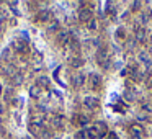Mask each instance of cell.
Here are the masks:
<instances>
[{
	"label": "cell",
	"mask_w": 152,
	"mask_h": 139,
	"mask_svg": "<svg viewBox=\"0 0 152 139\" xmlns=\"http://www.w3.org/2000/svg\"><path fill=\"white\" fill-rule=\"evenodd\" d=\"M2 90H4V89H2V85H0V95H2Z\"/></svg>",
	"instance_id": "obj_34"
},
{
	"label": "cell",
	"mask_w": 152,
	"mask_h": 139,
	"mask_svg": "<svg viewBox=\"0 0 152 139\" xmlns=\"http://www.w3.org/2000/svg\"><path fill=\"white\" fill-rule=\"evenodd\" d=\"M70 66L72 67H82L83 66V59L82 57H72V59H70Z\"/></svg>",
	"instance_id": "obj_16"
},
{
	"label": "cell",
	"mask_w": 152,
	"mask_h": 139,
	"mask_svg": "<svg viewBox=\"0 0 152 139\" xmlns=\"http://www.w3.org/2000/svg\"><path fill=\"white\" fill-rule=\"evenodd\" d=\"M48 31H49V33H54V31L59 33V21H53V23L48 26Z\"/></svg>",
	"instance_id": "obj_18"
},
{
	"label": "cell",
	"mask_w": 152,
	"mask_h": 139,
	"mask_svg": "<svg viewBox=\"0 0 152 139\" xmlns=\"http://www.w3.org/2000/svg\"><path fill=\"white\" fill-rule=\"evenodd\" d=\"M8 54H10V49L7 48V49H5L4 53H2V59H7V57H8Z\"/></svg>",
	"instance_id": "obj_29"
},
{
	"label": "cell",
	"mask_w": 152,
	"mask_h": 139,
	"mask_svg": "<svg viewBox=\"0 0 152 139\" xmlns=\"http://www.w3.org/2000/svg\"><path fill=\"white\" fill-rule=\"evenodd\" d=\"M12 83H13V87H18L23 83V74H15L13 79H12Z\"/></svg>",
	"instance_id": "obj_14"
},
{
	"label": "cell",
	"mask_w": 152,
	"mask_h": 139,
	"mask_svg": "<svg viewBox=\"0 0 152 139\" xmlns=\"http://www.w3.org/2000/svg\"><path fill=\"white\" fill-rule=\"evenodd\" d=\"M51 20V12L48 8H43V10L38 12L36 15V21H41V23H48Z\"/></svg>",
	"instance_id": "obj_3"
},
{
	"label": "cell",
	"mask_w": 152,
	"mask_h": 139,
	"mask_svg": "<svg viewBox=\"0 0 152 139\" xmlns=\"http://www.w3.org/2000/svg\"><path fill=\"white\" fill-rule=\"evenodd\" d=\"M93 128L96 129V132H98V136L100 138H102V136H105L106 134V124L103 121H100V123H96L95 126H93Z\"/></svg>",
	"instance_id": "obj_11"
},
{
	"label": "cell",
	"mask_w": 152,
	"mask_h": 139,
	"mask_svg": "<svg viewBox=\"0 0 152 139\" xmlns=\"http://www.w3.org/2000/svg\"><path fill=\"white\" fill-rule=\"evenodd\" d=\"M124 98L128 100V102H134V100H136V92H131V90H128V92L124 93Z\"/></svg>",
	"instance_id": "obj_21"
},
{
	"label": "cell",
	"mask_w": 152,
	"mask_h": 139,
	"mask_svg": "<svg viewBox=\"0 0 152 139\" xmlns=\"http://www.w3.org/2000/svg\"><path fill=\"white\" fill-rule=\"evenodd\" d=\"M108 139H116V134H115V132H110V134H108Z\"/></svg>",
	"instance_id": "obj_31"
},
{
	"label": "cell",
	"mask_w": 152,
	"mask_h": 139,
	"mask_svg": "<svg viewBox=\"0 0 152 139\" xmlns=\"http://www.w3.org/2000/svg\"><path fill=\"white\" fill-rule=\"evenodd\" d=\"M79 121L82 123V124H85L87 121H88V116H85V115H80V118H79Z\"/></svg>",
	"instance_id": "obj_28"
},
{
	"label": "cell",
	"mask_w": 152,
	"mask_h": 139,
	"mask_svg": "<svg viewBox=\"0 0 152 139\" xmlns=\"http://www.w3.org/2000/svg\"><path fill=\"white\" fill-rule=\"evenodd\" d=\"M83 106L88 110H95L98 106V98L96 97H85L83 98Z\"/></svg>",
	"instance_id": "obj_4"
},
{
	"label": "cell",
	"mask_w": 152,
	"mask_h": 139,
	"mask_svg": "<svg viewBox=\"0 0 152 139\" xmlns=\"http://www.w3.org/2000/svg\"><path fill=\"white\" fill-rule=\"evenodd\" d=\"M147 85L152 87V74H151V77H149V80H147Z\"/></svg>",
	"instance_id": "obj_32"
},
{
	"label": "cell",
	"mask_w": 152,
	"mask_h": 139,
	"mask_svg": "<svg viewBox=\"0 0 152 139\" xmlns=\"http://www.w3.org/2000/svg\"><path fill=\"white\" fill-rule=\"evenodd\" d=\"M70 40V34L67 33V31H59L57 33V43L61 44V46H64V44H67Z\"/></svg>",
	"instance_id": "obj_9"
},
{
	"label": "cell",
	"mask_w": 152,
	"mask_h": 139,
	"mask_svg": "<svg viewBox=\"0 0 152 139\" xmlns=\"http://www.w3.org/2000/svg\"><path fill=\"white\" fill-rule=\"evenodd\" d=\"M53 124L56 126V128H64V116H61V115H57V116H54L53 118Z\"/></svg>",
	"instance_id": "obj_12"
},
{
	"label": "cell",
	"mask_w": 152,
	"mask_h": 139,
	"mask_svg": "<svg viewBox=\"0 0 152 139\" xmlns=\"http://www.w3.org/2000/svg\"><path fill=\"white\" fill-rule=\"evenodd\" d=\"M2 131H4V128H2V126H0V132H2Z\"/></svg>",
	"instance_id": "obj_35"
},
{
	"label": "cell",
	"mask_w": 152,
	"mask_h": 139,
	"mask_svg": "<svg viewBox=\"0 0 152 139\" xmlns=\"http://www.w3.org/2000/svg\"><path fill=\"white\" fill-rule=\"evenodd\" d=\"M4 111H5V108H4V105H0V115H4Z\"/></svg>",
	"instance_id": "obj_33"
},
{
	"label": "cell",
	"mask_w": 152,
	"mask_h": 139,
	"mask_svg": "<svg viewBox=\"0 0 152 139\" xmlns=\"http://www.w3.org/2000/svg\"><path fill=\"white\" fill-rule=\"evenodd\" d=\"M85 132H87V139H100L98 132H96V129L93 128V126H92V128H88Z\"/></svg>",
	"instance_id": "obj_13"
},
{
	"label": "cell",
	"mask_w": 152,
	"mask_h": 139,
	"mask_svg": "<svg viewBox=\"0 0 152 139\" xmlns=\"http://www.w3.org/2000/svg\"><path fill=\"white\" fill-rule=\"evenodd\" d=\"M74 87H77V89H80V87H83V83H85V74L83 72H79L74 75Z\"/></svg>",
	"instance_id": "obj_7"
},
{
	"label": "cell",
	"mask_w": 152,
	"mask_h": 139,
	"mask_svg": "<svg viewBox=\"0 0 152 139\" xmlns=\"http://www.w3.org/2000/svg\"><path fill=\"white\" fill-rule=\"evenodd\" d=\"M129 132H131L132 139H142V136H144V131H142V128L139 124H134L129 128Z\"/></svg>",
	"instance_id": "obj_5"
},
{
	"label": "cell",
	"mask_w": 152,
	"mask_h": 139,
	"mask_svg": "<svg viewBox=\"0 0 152 139\" xmlns=\"http://www.w3.org/2000/svg\"><path fill=\"white\" fill-rule=\"evenodd\" d=\"M139 7H141V2H134V4H132V8H134V10H137Z\"/></svg>",
	"instance_id": "obj_30"
},
{
	"label": "cell",
	"mask_w": 152,
	"mask_h": 139,
	"mask_svg": "<svg viewBox=\"0 0 152 139\" xmlns=\"http://www.w3.org/2000/svg\"><path fill=\"white\" fill-rule=\"evenodd\" d=\"M13 46H17L15 49H17L18 53H25V51H26V43H25V41H15Z\"/></svg>",
	"instance_id": "obj_15"
},
{
	"label": "cell",
	"mask_w": 152,
	"mask_h": 139,
	"mask_svg": "<svg viewBox=\"0 0 152 139\" xmlns=\"http://www.w3.org/2000/svg\"><path fill=\"white\" fill-rule=\"evenodd\" d=\"M74 139H87V132L85 129H82V131H77L75 136H74Z\"/></svg>",
	"instance_id": "obj_23"
},
{
	"label": "cell",
	"mask_w": 152,
	"mask_h": 139,
	"mask_svg": "<svg viewBox=\"0 0 152 139\" xmlns=\"http://www.w3.org/2000/svg\"><path fill=\"white\" fill-rule=\"evenodd\" d=\"M38 85L41 87V89H43V87H49V79H48V77H39V79H38Z\"/></svg>",
	"instance_id": "obj_17"
},
{
	"label": "cell",
	"mask_w": 152,
	"mask_h": 139,
	"mask_svg": "<svg viewBox=\"0 0 152 139\" xmlns=\"http://www.w3.org/2000/svg\"><path fill=\"white\" fill-rule=\"evenodd\" d=\"M106 61H108V51L105 49V48H100L98 53H96V62L100 64V66L106 67L108 64H106Z\"/></svg>",
	"instance_id": "obj_2"
},
{
	"label": "cell",
	"mask_w": 152,
	"mask_h": 139,
	"mask_svg": "<svg viewBox=\"0 0 152 139\" xmlns=\"http://www.w3.org/2000/svg\"><path fill=\"white\" fill-rule=\"evenodd\" d=\"M5 20H7V13L4 10H0V23H4Z\"/></svg>",
	"instance_id": "obj_27"
},
{
	"label": "cell",
	"mask_w": 152,
	"mask_h": 139,
	"mask_svg": "<svg viewBox=\"0 0 152 139\" xmlns=\"http://www.w3.org/2000/svg\"><path fill=\"white\" fill-rule=\"evenodd\" d=\"M88 83H90V89L96 90L100 85H102V77H100V74L96 72H92L88 75Z\"/></svg>",
	"instance_id": "obj_1"
},
{
	"label": "cell",
	"mask_w": 152,
	"mask_h": 139,
	"mask_svg": "<svg viewBox=\"0 0 152 139\" xmlns=\"http://www.w3.org/2000/svg\"><path fill=\"white\" fill-rule=\"evenodd\" d=\"M41 87L39 85H33V87H30V97L31 98H39L41 97Z\"/></svg>",
	"instance_id": "obj_10"
},
{
	"label": "cell",
	"mask_w": 152,
	"mask_h": 139,
	"mask_svg": "<svg viewBox=\"0 0 152 139\" xmlns=\"http://www.w3.org/2000/svg\"><path fill=\"white\" fill-rule=\"evenodd\" d=\"M39 138L41 139H53V132H51L49 129H43L41 134H39Z\"/></svg>",
	"instance_id": "obj_19"
},
{
	"label": "cell",
	"mask_w": 152,
	"mask_h": 139,
	"mask_svg": "<svg viewBox=\"0 0 152 139\" xmlns=\"http://www.w3.org/2000/svg\"><path fill=\"white\" fill-rule=\"evenodd\" d=\"M79 20L83 21V23H88L90 20H93V18H92V12H90L88 8H82V10L79 12Z\"/></svg>",
	"instance_id": "obj_6"
},
{
	"label": "cell",
	"mask_w": 152,
	"mask_h": 139,
	"mask_svg": "<svg viewBox=\"0 0 152 139\" xmlns=\"http://www.w3.org/2000/svg\"><path fill=\"white\" fill-rule=\"evenodd\" d=\"M136 118H137L139 121H147V119H149V116L145 115L144 111H141V113H137V116H136Z\"/></svg>",
	"instance_id": "obj_24"
},
{
	"label": "cell",
	"mask_w": 152,
	"mask_h": 139,
	"mask_svg": "<svg viewBox=\"0 0 152 139\" xmlns=\"http://www.w3.org/2000/svg\"><path fill=\"white\" fill-rule=\"evenodd\" d=\"M116 38H119V40H124V38H126V33H124L123 28H119V30L116 31Z\"/></svg>",
	"instance_id": "obj_25"
},
{
	"label": "cell",
	"mask_w": 152,
	"mask_h": 139,
	"mask_svg": "<svg viewBox=\"0 0 152 139\" xmlns=\"http://www.w3.org/2000/svg\"><path fill=\"white\" fill-rule=\"evenodd\" d=\"M142 111H147V113H151L152 111V105H151V103H142Z\"/></svg>",
	"instance_id": "obj_26"
},
{
	"label": "cell",
	"mask_w": 152,
	"mask_h": 139,
	"mask_svg": "<svg viewBox=\"0 0 152 139\" xmlns=\"http://www.w3.org/2000/svg\"><path fill=\"white\" fill-rule=\"evenodd\" d=\"M137 59L141 61V62H144V64H145V66H147V67H149V66H151V64H152L151 54H149L147 51H141V53L137 54Z\"/></svg>",
	"instance_id": "obj_8"
},
{
	"label": "cell",
	"mask_w": 152,
	"mask_h": 139,
	"mask_svg": "<svg viewBox=\"0 0 152 139\" xmlns=\"http://www.w3.org/2000/svg\"><path fill=\"white\" fill-rule=\"evenodd\" d=\"M87 28H88V30H92V31H95L96 28H98V23H96V20H90L88 23H87Z\"/></svg>",
	"instance_id": "obj_22"
},
{
	"label": "cell",
	"mask_w": 152,
	"mask_h": 139,
	"mask_svg": "<svg viewBox=\"0 0 152 139\" xmlns=\"http://www.w3.org/2000/svg\"><path fill=\"white\" fill-rule=\"evenodd\" d=\"M139 20H141V25H147L149 21H151V15H149V13H141Z\"/></svg>",
	"instance_id": "obj_20"
}]
</instances>
